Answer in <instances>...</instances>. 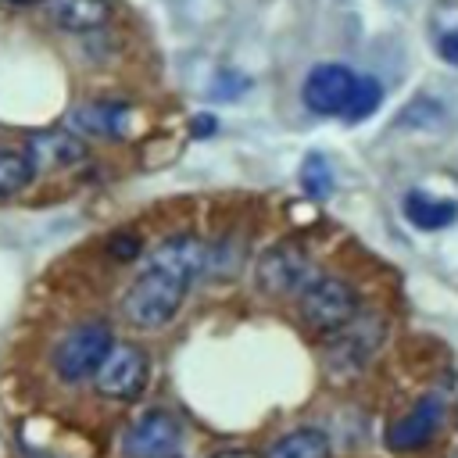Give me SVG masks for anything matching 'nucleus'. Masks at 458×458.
Wrapping results in <instances>:
<instances>
[{
	"label": "nucleus",
	"mask_w": 458,
	"mask_h": 458,
	"mask_svg": "<svg viewBox=\"0 0 458 458\" xmlns=\"http://www.w3.org/2000/svg\"><path fill=\"white\" fill-rule=\"evenodd\" d=\"M111 344H114V329L100 318H86L57 340V347L50 354V369L64 386H79V383L93 379V372L107 358Z\"/></svg>",
	"instance_id": "2"
},
{
	"label": "nucleus",
	"mask_w": 458,
	"mask_h": 458,
	"mask_svg": "<svg viewBox=\"0 0 458 458\" xmlns=\"http://www.w3.org/2000/svg\"><path fill=\"white\" fill-rule=\"evenodd\" d=\"M179 444H182V426L165 408L143 411L122 433V454L125 458H175L179 454Z\"/></svg>",
	"instance_id": "6"
},
{
	"label": "nucleus",
	"mask_w": 458,
	"mask_h": 458,
	"mask_svg": "<svg viewBox=\"0 0 458 458\" xmlns=\"http://www.w3.org/2000/svg\"><path fill=\"white\" fill-rule=\"evenodd\" d=\"M315 279L311 254L297 240H279L254 261V286L265 297H297Z\"/></svg>",
	"instance_id": "4"
},
{
	"label": "nucleus",
	"mask_w": 458,
	"mask_h": 458,
	"mask_svg": "<svg viewBox=\"0 0 458 458\" xmlns=\"http://www.w3.org/2000/svg\"><path fill=\"white\" fill-rule=\"evenodd\" d=\"M190 132H193V136H208V132H215V118H208V114H204V118H193Z\"/></svg>",
	"instance_id": "21"
},
{
	"label": "nucleus",
	"mask_w": 458,
	"mask_h": 458,
	"mask_svg": "<svg viewBox=\"0 0 458 458\" xmlns=\"http://www.w3.org/2000/svg\"><path fill=\"white\" fill-rule=\"evenodd\" d=\"M329 347H326V365L336 372H354L372 351L376 340L383 336V322L376 315H354L344 329L329 333Z\"/></svg>",
	"instance_id": "7"
},
{
	"label": "nucleus",
	"mask_w": 458,
	"mask_h": 458,
	"mask_svg": "<svg viewBox=\"0 0 458 458\" xmlns=\"http://www.w3.org/2000/svg\"><path fill=\"white\" fill-rule=\"evenodd\" d=\"M7 4H43V0H7Z\"/></svg>",
	"instance_id": "23"
},
{
	"label": "nucleus",
	"mask_w": 458,
	"mask_h": 458,
	"mask_svg": "<svg viewBox=\"0 0 458 458\" xmlns=\"http://www.w3.org/2000/svg\"><path fill=\"white\" fill-rule=\"evenodd\" d=\"M379 100H383V86H379V79H372V75L354 79V89H351V97H347L344 114H347L351 122H361V118H369V114L379 107Z\"/></svg>",
	"instance_id": "17"
},
{
	"label": "nucleus",
	"mask_w": 458,
	"mask_h": 458,
	"mask_svg": "<svg viewBox=\"0 0 458 458\" xmlns=\"http://www.w3.org/2000/svg\"><path fill=\"white\" fill-rule=\"evenodd\" d=\"M354 72L344 64H318L304 79V104L315 114H340L354 89Z\"/></svg>",
	"instance_id": "8"
},
{
	"label": "nucleus",
	"mask_w": 458,
	"mask_h": 458,
	"mask_svg": "<svg viewBox=\"0 0 458 458\" xmlns=\"http://www.w3.org/2000/svg\"><path fill=\"white\" fill-rule=\"evenodd\" d=\"M25 150L36 165V172H64V168H75L89 157V147L82 143V136L75 132H32L25 140Z\"/></svg>",
	"instance_id": "10"
},
{
	"label": "nucleus",
	"mask_w": 458,
	"mask_h": 458,
	"mask_svg": "<svg viewBox=\"0 0 458 458\" xmlns=\"http://www.w3.org/2000/svg\"><path fill=\"white\" fill-rule=\"evenodd\" d=\"M297 311L311 333H336L358 315V293L340 276H315L297 293Z\"/></svg>",
	"instance_id": "3"
},
{
	"label": "nucleus",
	"mask_w": 458,
	"mask_h": 458,
	"mask_svg": "<svg viewBox=\"0 0 458 458\" xmlns=\"http://www.w3.org/2000/svg\"><path fill=\"white\" fill-rule=\"evenodd\" d=\"M440 54H444L451 64H458V29H451V32L440 39Z\"/></svg>",
	"instance_id": "20"
},
{
	"label": "nucleus",
	"mask_w": 458,
	"mask_h": 458,
	"mask_svg": "<svg viewBox=\"0 0 458 458\" xmlns=\"http://www.w3.org/2000/svg\"><path fill=\"white\" fill-rule=\"evenodd\" d=\"M211 458H258V454L247 451V447H225V451H215Z\"/></svg>",
	"instance_id": "22"
},
{
	"label": "nucleus",
	"mask_w": 458,
	"mask_h": 458,
	"mask_svg": "<svg viewBox=\"0 0 458 458\" xmlns=\"http://www.w3.org/2000/svg\"><path fill=\"white\" fill-rule=\"evenodd\" d=\"M301 182H304V193L308 197H315V200H322L329 190H333V175H329V165L318 157V154H311L308 161H304V172H301Z\"/></svg>",
	"instance_id": "18"
},
{
	"label": "nucleus",
	"mask_w": 458,
	"mask_h": 458,
	"mask_svg": "<svg viewBox=\"0 0 458 458\" xmlns=\"http://www.w3.org/2000/svg\"><path fill=\"white\" fill-rule=\"evenodd\" d=\"M208 243L193 233H175V236H165L150 254H147V265H157V268H168L175 276H182L186 283H193L204 268H208Z\"/></svg>",
	"instance_id": "11"
},
{
	"label": "nucleus",
	"mask_w": 458,
	"mask_h": 458,
	"mask_svg": "<svg viewBox=\"0 0 458 458\" xmlns=\"http://www.w3.org/2000/svg\"><path fill=\"white\" fill-rule=\"evenodd\" d=\"M186 293H190V283H186L182 276L143 261L140 276L125 286V293H122V301H118V315H122L132 329L157 333V329H165V326L179 315Z\"/></svg>",
	"instance_id": "1"
},
{
	"label": "nucleus",
	"mask_w": 458,
	"mask_h": 458,
	"mask_svg": "<svg viewBox=\"0 0 458 458\" xmlns=\"http://www.w3.org/2000/svg\"><path fill=\"white\" fill-rule=\"evenodd\" d=\"M150 383V354L132 340H114L100 369L93 372V390L107 401H136Z\"/></svg>",
	"instance_id": "5"
},
{
	"label": "nucleus",
	"mask_w": 458,
	"mask_h": 458,
	"mask_svg": "<svg viewBox=\"0 0 458 458\" xmlns=\"http://www.w3.org/2000/svg\"><path fill=\"white\" fill-rule=\"evenodd\" d=\"M36 175V165L25 147H4L0 143V200L21 193Z\"/></svg>",
	"instance_id": "16"
},
{
	"label": "nucleus",
	"mask_w": 458,
	"mask_h": 458,
	"mask_svg": "<svg viewBox=\"0 0 458 458\" xmlns=\"http://www.w3.org/2000/svg\"><path fill=\"white\" fill-rule=\"evenodd\" d=\"M454 215H458L454 200L429 197V193H419V190L404 197V218H408L415 229H444Z\"/></svg>",
	"instance_id": "15"
},
{
	"label": "nucleus",
	"mask_w": 458,
	"mask_h": 458,
	"mask_svg": "<svg viewBox=\"0 0 458 458\" xmlns=\"http://www.w3.org/2000/svg\"><path fill=\"white\" fill-rule=\"evenodd\" d=\"M47 14L61 32H93L111 21L114 7L111 0H47Z\"/></svg>",
	"instance_id": "13"
},
{
	"label": "nucleus",
	"mask_w": 458,
	"mask_h": 458,
	"mask_svg": "<svg viewBox=\"0 0 458 458\" xmlns=\"http://www.w3.org/2000/svg\"><path fill=\"white\" fill-rule=\"evenodd\" d=\"M129 104H118V100H89L82 107L72 111L68 125L75 129V136H89V140H118L125 136L129 129Z\"/></svg>",
	"instance_id": "12"
},
{
	"label": "nucleus",
	"mask_w": 458,
	"mask_h": 458,
	"mask_svg": "<svg viewBox=\"0 0 458 458\" xmlns=\"http://www.w3.org/2000/svg\"><path fill=\"white\" fill-rule=\"evenodd\" d=\"M440 422H444V397L429 394L404 419H397L386 429V447L390 451H419V447H426L437 437Z\"/></svg>",
	"instance_id": "9"
},
{
	"label": "nucleus",
	"mask_w": 458,
	"mask_h": 458,
	"mask_svg": "<svg viewBox=\"0 0 458 458\" xmlns=\"http://www.w3.org/2000/svg\"><path fill=\"white\" fill-rule=\"evenodd\" d=\"M107 254H111L118 265H129V261H136V258L143 254V240H140L136 233L122 229V233H114V236L107 240Z\"/></svg>",
	"instance_id": "19"
},
{
	"label": "nucleus",
	"mask_w": 458,
	"mask_h": 458,
	"mask_svg": "<svg viewBox=\"0 0 458 458\" xmlns=\"http://www.w3.org/2000/svg\"><path fill=\"white\" fill-rule=\"evenodd\" d=\"M265 458H329V437L315 426H301L272 440Z\"/></svg>",
	"instance_id": "14"
}]
</instances>
